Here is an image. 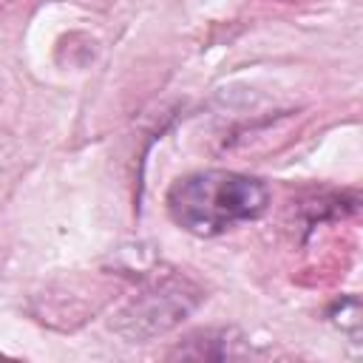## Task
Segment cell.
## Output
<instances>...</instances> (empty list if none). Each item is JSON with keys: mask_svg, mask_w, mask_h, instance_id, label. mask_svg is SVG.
Here are the masks:
<instances>
[{"mask_svg": "<svg viewBox=\"0 0 363 363\" xmlns=\"http://www.w3.org/2000/svg\"><path fill=\"white\" fill-rule=\"evenodd\" d=\"M164 204L176 227L199 238H213L261 218L269 207V187L235 170H199L176 179Z\"/></svg>", "mask_w": 363, "mask_h": 363, "instance_id": "6da1fadb", "label": "cell"}]
</instances>
